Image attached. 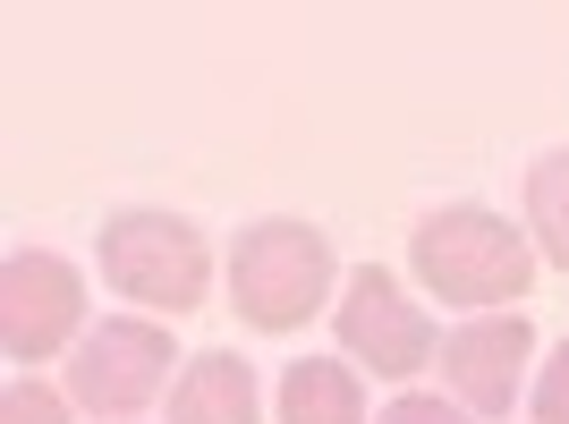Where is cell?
Listing matches in <instances>:
<instances>
[{
	"instance_id": "7a4b0ae2",
	"label": "cell",
	"mask_w": 569,
	"mask_h": 424,
	"mask_svg": "<svg viewBox=\"0 0 569 424\" xmlns=\"http://www.w3.org/2000/svg\"><path fill=\"white\" fill-rule=\"evenodd\" d=\"M332 297V238L315 221H256L230 246V306L256 331H298Z\"/></svg>"
},
{
	"instance_id": "8fae6325",
	"label": "cell",
	"mask_w": 569,
	"mask_h": 424,
	"mask_svg": "<svg viewBox=\"0 0 569 424\" xmlns=\"http://www.w3.org/2000/svg\"><path fill=\"white\" fill-rule=\"evenodd\" d=\"M0 424H69V400L43 391L34 374H18L9 391H0Z\"/></svg>"
},
{
	"instance_id": "4fadbf2b",
	"label": "cell",
	"mask_w": 569,
	"mask_h": 424,
	"mask_svg": "<svg viewBox=\"0 0 569 424\" xmlns=\"http://www.w3.org/2000/svg\"><path fill=\"white\" fill-rule=\"evenodd\" d=\"M375 424H468V407H442V400H391Z\"/></svg>"
},
{
	"instance_id": "7c38bea8",
	"label": "cell",
	"mask_w": 569,
	"mask_h": 424,
	"mask_svg": "<svg viewBox=\"0 0 569 424\" xmlns=\"http://www.w3.org/2000/svg\"><path fill=\"white\" fill-rule=\"evenodd\" d=\"M527 416H536V424H569V340L552 349L545 374H536V400H527Z\"/></svg>"
},
{
	"instance_id": "3957f363",
	"label": "cell",
	"mask_w": 569,
	"mask_h": 424,
	"mask_svg": "<svg viewBox=\"0 0 569 424\" xmlns=\"http://www.w3.org/2000/svg\"><path fill=\"white\" fill-rule=\"evenodd\" d=\"M102 281L153 314H196L213 289V246L179 212H111L102 221Z\"/></svg>"
},
{
	"instance_id": "30bf717a",
	"label": "cell",
	"mask_w": 569,
	"mask_h": 424,
	"mask_svg": "<svg viewBox=\"0 0 569 424\" xmlns=\"http://www.w3.org/2000/svg\"><path fill=\"white\" fill-rule=\"evenodd\" d=\"M527 230L552 272H569V153H545L527 170Z\"/></svg>"
},
{
	"instance_id": "277c9868",
	"label": "cell",
	"mask_w": 569,
	"mask_h": 424,
	"mask_svg": "<svg viewBox=\"0 0 569 424\" xmlns=\"http://www.w3.org/2000/svg\"><path fill=\"white\" fill-rule=\"evenodd\" d=\"M170 331L144 323V314H111V323H94L86 340L69 349V400L86 407V416H137L144 400H162L170 382Z\"/></svg>"
},
{
	"instance_id": "52a82bcc",
	"label": "cell",
	"mask_w": 569,
	"mask_h": 424,
	"mask_svg": "<svg viewBox=\"0 0 569 424\" xmlns=\"http://www.w3.org/2000/svg\"><path fill=\"white\" fill-rule=\"evenodd\" d=\"M527 356H536V331L527 314H476L442 340V382L459 391L468 416H510L519 407V382H527Z\"/></svg>"
},
{
	"instance_id": "5b68a950",
	"label": "cell",
	"mask_w": 569,
	"mask_h": 424,
	"mask_svg": "<svg viewBox=\"0 0 569 424\" xmlns=\"http://www.w3.org/2000/svg\"><path fill=\"white\" fill-rule=\"evenodd\" d=\"M86 340V281L69 255L51 246H18L0 263V349L9 365H43V356Z\"/></svg>"
},
{
	"instance_id": "ba28073f",
	"label": "cell",
	"mask_w": 569,
	"mask_h": 424,
	"mask_svg": "<svg viewBox=\"0 0 569 424\" xmlns=\"http://www.w3.org/2000/svg\"><path fill=\"white\" fill-rule=\"evenodd\" d=\"M256 416H263L256 365L230 356V349L188 356V374L170 382V424H256Z\"/></svg>"
},
{
	"instance_id": "8992f818",
	"label": "cell",
	"mask_w": 569,
	"mask_h": 424,
	"mask_svg": "<svg viewBox=\"0 0 569 424\" xmlns=\"http://www.w3.org/2000/svg\"><path fill=\"white\" fill-rule=\"evenodd\" d=\"M332 331H340V349H349L357 365H375L382 382H408V374L433 365L426 306H417L382 263H357L349 272V289H340V306H332Z\"/></svg>"
},
{
	"instance_id": "9c48e42d",
	"label": "cell",
	"mask_w": 569,
	"mask_h": 424,
	"mask_svg": "<svg viewBox=\"0 0 569 424\" xmlns=\"http://www.w3.org/2000/svg\"><path fill=\"white\" fill-rule=\"evenodd\" d=\"M281 424H366V382L340 356H298L281 374Z\"/></svg>"
},
{
	"instance_id": "6da1fadb",
	"label": "cell",
	"mask_w": 569,
	"mask_h": 424,
	"mask_svg": "<svg viewBox=\"0 0 569 424\" xmlns=\"http://www.w3.org/2000/svg\"><path fill=\"white\" fill-rule=\"evenodd\" d=\"M417 281L451 306H485V314H510V297H527L536 281V246L527 230H510L501 212L485 204H442L417 221Z\"/></svg>"
}]
</instances>
